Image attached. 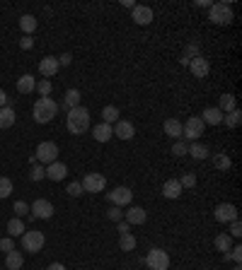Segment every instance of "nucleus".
Wrapping results in <instances>:
<instances>
[{
	"instance_id": "23",
	"label": "nucleus",
	"mask_w": 242,
	"mask_h": 270,
	"mask_svg": "<svg viewBox=\"0 0 242 270\" xmlns=\"http://www.w3.org/2000/svg\"><path fill=\"white\" fill-rule=\"evenodd\" d=\"M19 29L24 32V36L34 34L37 32V19H34V15H22L19 17Z\"/></svg>"
},
{
	"instance_id": "5",
	"label": "nucleus",
	"mask_w": 242,
	"mask_h": 270,
	"mask_svg": "<svg viewBox=\"0 0 242 270\" xmlns=\"http://www.w3.org/2000/svg\"><path fill=\"white\" fill-rule=\"evenodd\" d=\"M204 128H206V123L199 116H191L186 123H182V138H186V140H199L204 135Z\"/></svg>"
},
{
	"instance_id": "54",
	"label": "nucleus",
	"mask_w": 242,
	"mask_h": 270,
	"mask_svg": "<svg viewBox=\"0 0 242 270\" xmlns=\"http://www.w3.org/2000/svg\"><path fill=\"white\" fill-rule=\"evenodd\" d=\"M233 270H242V268H240V263H235V268H233Z\"/></svg>"
},
{
	"instance_id": "32",
	"label": "nucleus",
	"mask_w": 242,
	"mask_h": 270,
	"mask_svg": "<svg viewBox=\"0 0 242 270\" xmlns=\"http://www.w3.org/2000/svg\"><path fill=\"white\" fill-rule=\"evenodd\" d=\"M213 164H216V169H221V171H228V169L233 166L230 157H228L225 152H221V155H213Z\"/></svg>"
},
{
	"instance_id": "52",
	"label": "nucleus",
	"mask_w": 242,
	"mask_h": 270,
	"mask_svg": "<svg viewBox=\"0 0 242 270\" xmlns=\"http://www.w3.org/2000/svg\"><path fill=\"white\" fill-rule=\"evenodd\" d=\"M46 270H66V266H63V263H51Z\"/></svg>"
},
{
	"instance_id": "8",
	"label": "nucleus",
	"mask_w": 242,
	"mask_h": 270,
	"mask_svg": "<svg viewBox=\"0 0 242 270\" xmlns=\"http://www.w3.org/2000/svg\"><path fill=\"white\" fill-rule=\"evenodd\" d=\"M80 186H82V191L85 193H102L104 188H107V179L102 176V174H85V179L80 181Z\"/></svg>"
},
{
	"instance_id": "33",
	"label": "nucleus",
	"mask_w": 242,
	"mask_h": 270,
	"mask_svg": "<svg viewBox=\"0 0 242 270\" xmlns=\"http://www.w3.org/2000/svg\"><path fill=\"white\" fill-rule=\"evenodd\" d=\"M102 118H104V123H109V126L116 123V121H119V108L116 107H104L102 108Z\"/></svg>"
},
{
	"instance_id": "36",
	"label": "nucleus",
	"mask_w": 242,
	"mask_h": 270,
	"mask_svg": "<svg viewBox=\"0 0 242 270\" xmlns=\"http://www.w3.org/2000/svg\"><path fill=\"white\" fill-rule=\"evenodd\" d=\"M225 261H235V263H240L242 261V246H233L228 253H223Z\"/></svg>"
},
{
	"instance_id": "18",
	"label": "nucleus",
	"mask_w": 242,
	"mask_h": 270,
	"mask_svg": "<svg viewBox=\"0 0 242 270\" xmlns=\"http://www.w3.org/2000/svg\"><path fill=\"white\" fill-rule=\"evenodd\" d=\"M201 121L208 123V126H218V123H223V111H221L218 107L206 108L204 113H201Z\"/></svg>"
},
{
	"instance_id": "49",
	"label": "nucleus",
	"mask_w": 242,
	"mask_h": 270,
	"mask_svg": "<svg viewBox=\"0 0 242 270\" xmlns=\"http://www.w3.org/2000/svg\"><path fill=\"white\" fill-rule=\"evenodd\" d=\"M116 224H119V232H121V234H129L131 232V224L126 219H121V222H116Z\"/></svg>"
},
{
	"instance_id": "31",
	"label": "nucleus",
	"mask_w": 242,
	"mask_h": 270,
	"mask_svg": "<svg viewBox=\"0 0 242 270\" xmlns=\"http://www.w3.org/2000/svg\"><path fill=\"white\" fill-rule=\"evenodd\" d=\"M218 108H221L223 113L233 111V108H238V104H235V97H233V94H223V97H221V102H218Z\"/></svg>"
},
{
	"instance_id": "46",
	"label": "nucleus",
	"mask_w": 242,
	"mask_h": 270,
	"mask_svg": "<svg viewBox=\"0 0 242 270\" xmlns=\"http://www.w3.org/2000/svg\"><path fill=\"white\" fill-rule=\"evenodd\" d=\"M196 55H199V46H196V44H189L184 49V58L189 60V58H196Z\"/></svg>"
},
{
	"instance_id": "19",
	"label": "nucleus",
	"mask_w": 242,
	"mask_h": 270,
	"mask_svg": "<svg viewBox=\"0 0 242 270\" xmlns=\"http://www.w3.org/2000/svg\"><path fill=\"white\" fill-rule=\"evenodd\" d=\"M112 126L109 123H99V126L92 128V138L97 143H107V140H112Z\"/></svg>"
},
{
	"instance_id": "10",
	"label": "nucleus",
	"mask_w": 242,
	"mask_h": 270,
	"mask_svg": "<svg viewBox=\"0 0 242 270\" xmlns=\"http://www.w3.org/2000/svg\"><path fill=\"white\" fill-rule=\"evenodd\" d=\"M213 217L218 219V222H233V219H238V208L233 205V203H221V205H216V210H213Z\"/></svg>"
},
{
	"instance_id": "26",
	"label": "nucleus",
	"mask_w": 242,
	"mask_h": 270,
	"mask_svg": "<svg viewBox=\"0 0 242 270\" xmlns=\"http://www.w3.org/2000/svg\"><path fill=\"white\" fill-rule=\"evenodd\" d=\"M162 128H165V135H169V138H182V123L177 118H167Z\"/></svg>"
},
{
	"instance_id": "21",
	"label": "nucleus",
	"mask_w": 242,
	"mask_h": 270,
	"mask_svg": "<svg viewBox=\"0 0 242 270\" xmlns=\"http://www.w3.org/2000/svg\"><path fill=\"white\" fill-rule=\"evenodd\" d=\"M15 118H17V116H15V108L10 107V104L0 108V128H2V130L10 128V126H15Z\"/></svg>"
},
{
	"instance_id": "4",
	"label": "nucleus",
	"mask_w": 242,
	"mask_h": 270,
	"mask_svg": "<svg viewBox=\"0 0 242 270\" xmlns=\"http://www.w3.org/2000/svg\"><path fill=\"white\" fill-rule=\"evenodd\" d=\"M44 232H39V229H32V232H24L22 234V249L29 253H39L44 249Z\"/></svg>"
},
{
	"instance_id": "40",
	"label": "nucleus",
	"mask_w": 242,
	"mask_h": 270,
	"mask_svg": "<svg viewBox=\"0 0 242 270\" xmlns=\"http://www.w3.org/2000/svg\"><path fill=\"white\" fill-rule=\"evenodd\" d=\"M179 186H182V188H194V186H196V176H194L191 171L184 174V176L179 179Z\"/></svg>"
},
{
	"instance_id": "17",
	"label": "nucleus",
	"mask_w": 242,
	"mask_h": 270,
	"mask_svg": "<svg viewBox=\"0 0 242 270\" xmlns=\"http://www.w3.org/2000/svg\"><path fill=\"white\" fill-rule=\"evenodd\" d=\"M153 17H155V15H153V10H150L148 5H136V7H133V22H136V24H150Z\"/></svg>"
},
{
	"instance_id": "37",
	"label": "nucleus",
	"mask_w": 242,
	"mask_h": 270,
	"mask_svg": "<svg viewBox=\"0 0 242 270\" xmlns=\"http://www.w3.org/2000/svg\"><path fill=\"white\" fill-rule=\"evenodd\" d=\"M29 179L34 181V183H37V181H41V179H46V169L34 164V166H32V171H29Z\"/></svg>"
},
{
	"instance_id": "13",
	"label": "nucleus",
	"mask_w": 242,
	"mask_h": 270,
	"mask_svg": "<svg viewBox=\"0 0 242 270\" xmlns=\"http://www.w3.org/2000/svg\"><path fill=\"white\" fill-rule=\"evenodd\" d=\"M58 70H61V65H58V58H54V55H46V58H41V63H39V72H41L44 77H54Z\"/></svg>"
},
{
	"instance_id": "35",
	"label": "nucleus",
	"mask_w": 242,
	"mask_h": 270,
	"mask_svg": "<svg viewBox=\"0 0 242 270\" xmlns=\"http://www.w3.org/2000/svg\"><path fill=\"white\" fill-rule=\"evenodd\" d=\"M12 193V181L7 179V176H0V200L7 198Z\"/></svg>"
},
{
	"instance_id": "53",
	"label": "nucleus",
	"mask_w": 242,
	"mask_h": 270,
	"mask_svg": "<svg viewBox=\"0 0 242 270\" xmlns=\"http://www.w3.org/2000/svg\"><path fill=\"white\" fill-rule=\"evenodd\" d=\"M124 7H131V10H133V7H136V2H133V0H124Z\"/></svg>"
},
{
	"instance_id": "25",
	"label": "nucleus",
	"mask_w": 242,
	"mask_h": 270,
	"mask_svg": "<svg viewBox=\"0 0 242 270\" xmlns=\"http://www.w3.org/2000/svg\"><path fill=\"white\" fill-rule=\"evenodd\" d=\"M223 123L228 128H238L242 123V111H240V108H233V111L223 113Z\"/></svg>"
},
{
	"instance_id": "48",
	"label": "nucleus",
	"mask_w": 242,
	"mask_h": 270,
	"mask_svg": "<svg viewBox=\"0 0 242 270\" xmlns=\"http://www.w3.org/2000/svg\"><path fill=\"white\" fill-rule=\"evenodd\" d=\"M71 63H73V55H71V54L58 55V65H71Z\"/></svg>"
},
{
	"instance_id": "9",
	"label": "nucleus",
	"mask_w": 242,
	"mask_h": 270,
	"mask_svg": "<svg viewBox=\"0 0 242 270\" xmlns=\"http://www.w3.org/2000/svg\"><path fill=\"white\" fill-rule=\"evenodd\" d=\"M29 217H32V219H34V217H37V219H51V217H54V205L44 198L34 200V205H29Z\"/></svg>"
},
{
	"instance_id": "50",
	"label": "nucleus",
	"mask_w": 242,
	"mask_h": 270,
	"mask_svg": "<svg viewBox=\"0 0 242 270\" xmlns=\"http://www.w3.org/2000/svg\"><path fill=\"white\" fill-rule=\"evenodd\" d=\"M2 107H7V94L0 90V108H2Z\"/></svg>"
},
{
	"instance_id": "11",
	"label": "nucleus",
	"mask_w": 242,
	"mask_h": 270,
	"mask_svg": "<svg viewBox=\"0 0 242 270\" xmlns=\"http://www.w3.org/2000/svg\"><path fill=\"white\" fill-rule=\"evenodd\" d=\"M131 198H133V193H131V188L126 186H119V188H114L112 193H107V200L116 205V208H121V205H129Z\"/></svg>"
},
{
	"instance_id": "51",
	"label": "nucleus",
	"mask_w": 242,
	"mask_h": 270,
	"mask_svg": "<svg viewBox=\"0 0 242 270\" xmlns=\"http://www.w3.org/2000/svg\"><path fill=\"white\" fill-rule=\"evenodd\" d=\"M196 5H199V7H208V10H211V5H213V2H211V0H196Z\"/></svg>"
},
{
	"instance_id": "29",
	"label": "nucleus",
	"mask_w": 242,
	"mask_h": 270,
	"mask_svg": "<svg viewBox=\"0 0 242 270\" xmlns=\"http://www.w3.org/2000/svg\"><path fill=\"white\" fill-rule=\"evenodd\" d=\"M7 234L10 236H22L24 234V222H22L19 217H12V219L7 222Z\"/></svg>"
},
{
	"instance_id": "34",
	"label": "nucleus",
	"mask_w": 242,
	"mask_h": 270,
	"mask_svg": "<svg viewBox=\"0 0 242 270\" xmlns=\"http://www.w3.org/2000/svg\"><path fill=\"white\" fill-rule=\"evenodd\" d=\"M119 249H121V251H133V249H136V236L131 234H121V239H119Z\"/></svg>"
},
{
	"instance_id": "20",
	"label": "nucleus",
	"mask_w": 242,
	"mask_h": 270,
	"mask_svg": "<svg viewBox=\"0 0 242 270\" xmlns=\"http://www.w3.org/2000/svg\"><path fill=\"white\" fill-rule=\"evenodd\" d=\"M162 196L169 198V200L179 198V196H182V186H179V181H177V179L165 181V186H162Z\"/></svg>"
},
{
	"instance_id": "30",
	"label": "nucleus",
	"mask_w": 242,
	"mask_h": 270,
	"mask_svg": "<svg viewBox=\"0 0 242 270\" xmlns=\"http://www.w3.org/2000/svg\"><path fill=\"white\" fill-rule=\"evenodd\" d=\"M63 104L68 107V111L75 107H80V92L78 90H68L66 92V97H63Z\"/></svg>"
},
{
	"instance_id": "2",
	"label": "nucleus",
	"mask_w": 242,
	"mask_h": 270,
	"mask_svg": "<svg viewBox=\"0 0 242 270\" xmlns=\"http://www.w3.org/2000/svg\"><path fill=\"white\" fill-rule=\"evenodd\" d=\"M58 113V104L51 99V97H39L34 102V121L37 123H49L54 121Z\"/></svg>"
},
{
	"instance_id": "47",
	"label": "nucleus",
	"mask_w": 242,
	"mask_h": 270,
	"mask_svg": "<svg viewBox=\"0 0 242 270\" xmlns=\"http://www.w3.org/2000/svg\"><path fill=\"white\" fill-rule=\"evenodd\" d=\"M19 46H22L24 51H29V49L34 46V39H32V36H22V39H19Z\"/></svg>"
},
{
	"instance_id": "1",
	"label": "nucleus",
	"mask_w": 242,
	"mask_h": 270,
	"mask_svg": "<svg viewBox=\"0 0 242 270\" xmlns=\"http://www.w3.org/2000/svg\"><path fill=\"white\" fill-rule=\"evenodd\" d=\"M66 126H68V130H71L73 135L87 133V128H90V111L85 107L71 108V111H68V118H66Z\"/></svg>"
},
{
	"instance_id": "39",
	"label": "nucleus",
	"mask_w": 242,
	"mask_h": 270,
	"mask_svg": "<svg viewBox=\"0 0 242 270\" xmlns=\"http://www.w3.org/2000/svg\"><path fill=\"white\" fill-rule=\"evenodd\" d=\"M34 90L39 92V97H49V94H51V82H49V80H41V82H37Z\"/></svg>"
},
{
	"instance_id": "45",
	"label": "nucleus",
	"mask_w": 242,
	"mask_h": 270,
	"mask_svg": "<svg viewBox=\"0 0 242 270\" xmlns=\"http://www.w3.org/2000/svg\"><path fill=\"white\" fill-rule=\"evenodd\" d=\"M15 249V244H12V236H5V239H0V251L10 253Z\"/></svg>"
},
{
	"instance_id": "44",
	"label": "nucleus",
	"mask_w": 242,
	"mask_h": 270,
	"mask_svg": "<svg viewBox=\"0 0 242 270\" xmlns=\"http://www.w3.org/2000/svg\"><path fill=\"white\" fill-rule=\"evenodd\" d=\"M230 236H233V239H240V236H242L240 219H233V222H230Z\"/></svg>"
},
{
	"instance_id": "16",
	"label": "nucleus",
	"mask_w": 242,
	"mask_h": 270,
	"mask_svg": "<svg viewBox=\"0 0 242 270\" xmlns=\"http://www.w3.org/2000/svg\"><path fill=\"white\" fill-rule=\"evenodd\" d=\"M66 174H68V166H66L63 162H58V160L46 166V179H51V181H63L66 179Z\"/></svg>"
},
{
	"instance_id": "14",
	"label": "nucleus",
	"mask_w": 242,
	"mask_h": 270,
	"mask_svg": "<svg viewBox=\"0 0 242 270\" xmlns=\"http://www.w3.org/2000/svg\"><path fill=\"white\" fill-rule=\"evenodd\" d=\"M116 138H121V140H131L133 135H136V128H133V123L131 121H116V126H114V130H112Z\"/></svg>"
},
{
	"instance_id": "3",
	"label": "nucleus",
	"mask_w": 242,
	"mask_h": 270,
	"mask_svg": "<svg viewBox=\"0 0 242 270\" xmlns=\"http://www.w3.org/2000/svg\"><path fill=\"white\" fill-rule=\"evenodd\" d=\"M208 17H211L213 24H223V27H225V24H233L235 15H233V7H230L228 2H213V5H211Z\"/></svg>"
},
{
	"instance_id": "7",
	"label": "nucleus",
	"mask_w": 242,
	"mask_h": 270,
	"mask_svg": "<svg viewBox=\"0 0 242 270\" xmlns=\"http://www.w3.org/2000/svg\"><path fill=\"white\" fill-rule=\"evenodd\" d=\"M37 157L41 164H54L56 162V157H58V145L56 143H51V140H46V143H39V147H37Z\"/></svg>"
},
{
	"instance_id": "38",
	"label": "nucleus",
	"mask_w": 242,
	"mask_h": 270,
	"mask_svg": "<svg viewBox=\"0 0 242 270\" xmlns=\"http://www.w3.org/2000/svg\"><path fill=\"white\" fill-rule=\"evenodd\" d=\"M66 193H68V196H73V198H78V196H82L85 191H82V186H80V181H73V183H68V188H66Z\"/></svg>"
},
{
	"instance_id": "24",
	"label": "nucleus",
	"mask_w": 242,
	"mask_h": 270,
	"mask_svg": "<svg viewBox=\"0 0 242 270\" xmlns=\"http://www.w3.org/2000/svg\"><path fill=\"white\" fill-rule=\"evenodd\" d=\"M22 263H24V258H22V253L15 251V249L5 256V268L7 270H19L22 268Z\"/></svg>"
},
{
	"instance_id": "28",
	"label": "nucleus",
	"mask_w": 242,
	"mask_h": 270,
	"mask_svg": "<svg viewBox=\"0 0 242 270\" xmlns=\"http://www.w3.org/2000/svg\"><path fill=\"white\" fill-rule=\"evenodd\" d=\"M216 249H218V251H223V253H228L230 249H233V236L228 234V232L218 234V236H216Z\"/></svg>"
},
{
	"instance_id": "12",
	"label": "nucleus",
	"mask_w": 242,
	"mask_h": 270,
	"mask_svg": "<svg viewBox=\"0 0 242 270\" xmlns=\"http://www.w3.org/2000/svg\"><path fill=\"white\" fill-rule=\"evenodd\" d=\"M189 70H191L194 77H208L211 63H208V58H204V55H196V58L189 60Z\"/></svg>"
},
{
	"instance_id": "41",
	"label": "nucleus",
	"mask_w": 242,
	"mask_h": 270,
	"mask_svg": "<svg viewBox=\"0 0 242 270\" xmlns=\"http://www.w3.org/2000/svg\"><path fill=\"white\" fill-rule=\"evenodd\" d=\"M107 217H109L112 222H121V219H124V210H121V208H116V205H112V208H109V213H107Z\"/></svg>"
},
{
	"instance_id": "42",
	"label": "nucleus",
	"mask_w": 242,
	"mask_h": 270,
	"mask_svg": "<svg viewBox=\"0 0 242 270\" xmlns=\"http://www.w3.org/2000/svg\"><path fill=\"white\" fill-rule=\"evenodd\" d=\"M186 147H189L186 143H182V140H177V143L172 145V155H177V157H184V155H186Z\"/></svg>"
},
{
	"instance_id": "22",
	"label": "nucleus",
	"mask_w": 242,
	"mask_h": 270,
	"mask_svg": "<svg viewBox=\"0 0 242 270\" xmlns=\"http://www.w3.org/2000/svg\"><path fill=\"white\" fill-rule=\"evenodd\" d=\"M37 87V82H34V75H22L17 80V92L19 94H32Z\"/></svg>"
},
{
	"instance_id": "6",
	"label": "nucleus",
	"mask_w": 242,
	"mask_h": 270,
	"mask_svg": "<svg viewBox=\"0 0 242 270\" xmlns=\"http://www.w3.org/2000/svg\"><path fill=\"white\" fill-rule=\"evenodd\" d=\"M146 263L150 270H167L169 268V253L162 249H150L146 256Z\"/></svg>"
},
{
	"instance_id": "27",
	"label": "nucleus",
	"mask_w": 242,
	"mask_h": 270,
	"mask_svg": "<svg viewBox=\"0 0 242 270\" xmlns=\"http://www.w3.org/2000/svg\"><path fill=\"white\" fill-rule=\"evenodd\" d=\"M186 155H191L194 160H206V157H208V147L201 143H191L186 147Z\"/></svg>"
},
{
	"instance_id": "43",
	"label": "nucleus",
	"mask_w": 242,
	"mask_h": 270,
	"mask_svg": "<svg viewBox=\"0 0 242 270\" xmlns=\"http://www.w3.org/2000/svg\"><path fill=\"white\" fill-rule=\"evenodd\" d=\"M15 215H17V217L29 215V205H27L24 200H17V203H15Z\"/></svg>"
},
{
	"instance_id": "15",
	"label": "nucleus",
	"mask_w": 242,
	"mask_h": 270,
	"mask_svg": "<svg viewBox=\"0 0 242 270\" xmlns=\"http://www.w3.org/2000/svg\"><path fill=\"white\" fill-rule=\"evenodd\" d=\"M124 217H126L129 224H143V222L148 219V213H146L143 208H138V205H131L129 210L124 213Z\"/></svg>"
}]
</instances>
